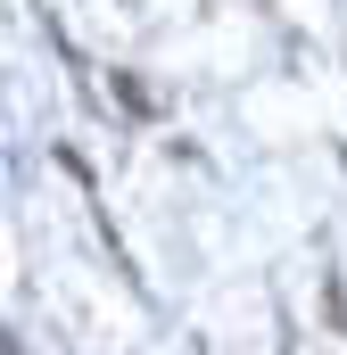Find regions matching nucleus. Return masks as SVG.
Returning <instances> with one entry per match:
<instances>
[]
</instances>
